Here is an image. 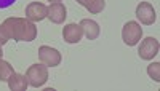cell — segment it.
Wrapping results in <instances>:
<instances>
[{"mask_svg": "<svg viewBox=\"0 0 160 91\" xmlns=\"http://www.w3.org/2000/svg\"><path fill=\"white\" fill-rule=\"evenodd\" d=\"M47 18L55 24H62L64 19L68 18V8L61 2L50 3V7H47Z\"/></svg>", "mask_w": 160, "mask_h": 91, "instance_id": "8", "label": "cell"}, {"mask_svg": "<svg viewBox=\"0 0 160 91\" xmlns=\"http://www.w3.org/2000/svg\"><path fill=\"white\" fill-rule=\"evenodd\" d=\"M141 37H142V27H141L138 22L128 21L123 26V29H122V38H123L125 45H128V46L138 45L139 40H141Z\"/></svg>", "mask_w": 160, "mask_h": 91, "instance_id": "3", "label": "cell"}, {"mask_svg": "<svg viewBox=\"0 0 160 91\" xmlns=\"http://www.w3.org/2000/svg\"><path fill=\"white\" fill-rule=\"evenodd\" d=\"M80 27H82L83 31V35L88 38V40H96V38L99 37V24L96 21L93 19H82L80 21Z\"/></svg>", "mask_w": 160, "mask_h": 91, "instance_id": "10", "label": "cell"}, {"mask_svg": "<svg viewBox=\"0 0 160 91\" xmlns=\"http://www.w3.org/2000/svg\"><path fill=\"white\" fill-rule=\"evenodd\" d=\"M148 75L154 82H160V62H151L148 66Z\"/></svg>", "mask_w": 160, "mask_h": 91, "instance_id": "14", "label": "cell"}, {"mask_svg": "<svg viewBox=\"0 0 160 91\" xmlns=\"http://www.w3.org/2000/svg\"><path fill=\"white\" fill-rule=\"evenodd\" d=\"M15 2H16V0H0V10H2V8H8V7H11Z\"/></svg>", "mask_w": 160, "mask_h": 91, "instance_id": "16", "label": "cell"}, {"mask_svg": "<svg viewBox=\"0 0 160 91\" xmlns=\"http://www.w3.org/2000/svg\"><path fill=\"white\" fill-rule=\"evenodd\" d=\"M38 59L48 67H56L61 64V53L56 48L42 45L38 48Z\"/></svg>", "mask_w": 160, "mask_h": 91, "instance_id": "5", "label": "cell"}, {"mask_svg": "<svg viewBox=\"0 0 160 91\" xmlns=\"http://www.w3.org/2000/svg\"><path fill=\"white\" fill-rule=\"evenodd\" d=\"M3 56V50H2V45H0V58Z\"/></svg>", "mask_w": 160, "mask_h": 91, "instance_id": "18", "label": "cell"}, {"mask_svg": "<svg viewBox=\"0 0 160 91\" xmlns=\"http://www.w3.org/2000/svg\"><path fill=\"white\" fill-rule=\"evenodd\" d=\"M26 77H28L29 86L32 88L43 86L48 80V66H45L43 62L32 64V66H29L28 72H26Z\"/></svg>", "mask_w": 160, "mask_h": 91, "instance_id": "2", "label": "cell"}, {"mask_svg": "<svg viewBox=\"0 0 160 91\" xmlns=\"http://www.w3.org/2000/svg\"><path fill=\"white\" fill-rule=\"evenodd\" d=\"M82 35H83L82 27H80V24H75V22L66 24L62 29V38L68 43H78L82 40Z\"/></svg>", "mask_w": 160, "mask_h": 91, "instance_id": "9", "label": "cell"}, {"mask_svg": "<svg viewBox=\"0 0 160 91\" xmlns=\"http://www.w3.org/2000/svg\"><path fill=\"white\" fill-rule=\"evenodd\" d=\"M11 74H13V66L0 58V82H8Z\"/></svg>", "mask_w": 160, "mask_h": 91, "instance_id": "13", "label": "cell"}, {"mask_svg": "<svg viewBox=\"0 0 160 91\" xmlns=\"http://www.w3.org/2000/svg\"><path fill=\"white\" fill-rule=\"evenodd\" d=\"M48 2H51V3H55V2H62V0H48Z\"/></svg>", "mask_w": 160, "mask_h": 91, "instance_id": "19", "label": "cell"}, {"mask_svg": "<svg viewBox=\"0 0 160 91\" xmlns=\"http://www.w3.org/2000/svg\"><path fill=\"white\" fill-rule=\"evenodd\" d=\"M135 15L141 21V24H144V26H152L155 22V19H157L155 10H154V7L149 2H139L138 7H136Z\"/></svg>", "mask_w": 160, "mask_h": 91, "instance_id": "6", "label": "cell"}, {"mask_svg": "<svg viewBox=\"0 0 160 91\" xmlns=\"http://www.w3.org/2000/svg\"><path fill=\"white\" fill-rule=\"evenodd\" d=\"M10 40V35L7 32V29L3 27V24H0V45H5Z\"/></svg>", "mask_w": 160, "mask_h": 91, "instance_id": "15", "label": "cell"}, {"mask_svg": "<svg viewBox=\"0 0 160 91\" xmlns=\"http://www.w3.org/2000/svg\"><path fill=\"white\" fill-rule=\"evenodd\" d=\"M10 38L16 42H32L37 37V27L28 18H7L3 22Z\"/></svg>", "mask_w": 160, "mask_h": 91, "instance_id": "1", "label": "cell"}, {"mask_svg": "<svg viewBox=\"0 0 160 91\" xmlns=\"http://www.w3.org/2000/svg\"><path fill=\"white\" fill-rule=\"evenodd\" d=\"M158 48H160V43L157 38L146 37L138 48V56L144 61H151V59H154V56L158 55Z\"/></svg>", "mask_w": 160, "mask_h": 91, "instance_id": "4", "label": "cell"}, {"mask_svg": "<svg viewBox=\"0 0 160 91\" xmlns=\"http://www.w3.org/2000/svg\"><path fill=\"white\" fill-rule=\"evenodd\" d=\"M26 18L32 22H40L47 18V5L42 2H31L26 7Z\"/></svg>", "mask_w": 160, "mask_h": 91, "instance_id": "7", "label": "cell"}, {"mask_svg": "<svg viewBox=\"0 0 160 91\" xmlns=\"http://www.w3.org/2000/svg\"><path fill=\"white\" fill-rule=\"evenodd\" d=\"M29 86V82H28V77L22 75V74H16L13 72L8 79V88L11 91H26Z\"/></svg>", "mask_w": 160, "mask_h": 91, "instance_id": "11", "label": "cell"}, {"mask_svg": "<svg viewBox=\"0 0 160 91\" xmlns=\"http://www.w3.org/2000/svg\"><path fill=\"white\" fill-rule=\"evenodd\" d=\"M75 2H77L78 5H82V7H83V3H85V0H75Z\"/></svg>", "mask_w": 160, "mask_h": 91, "instance_id": "17", "label": "cell"}, {"mask_svg": "<svg viewBox=\"0 0 160 91\" xmlns=\"http://www.w3.org/2000/svg\"><path fill=\"white\" fill-rule=\"evenodd\" d=\"M83 7L91 13V15H98L106 8V0H85Z\"/></svg>", "mask_w": 160, "mask_h": 91, "instance_id": "12", "label": "cell"}]
</instances>
